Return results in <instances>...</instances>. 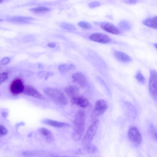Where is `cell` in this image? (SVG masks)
I'll use <instances>...</instances> for the list:
<instances>
[{
    "label": "cell",
    "instance_id": "cell-1",
    "mask_svg": "<svg viewBox=\"0 0 157 157\" xmlns=\"http://www.w3.org/2000/svg\"><path fill=\"white\" fill-rule=\"evenodd\" d=\"M44 92L59 104L66 105L68 103L67 99L64 94L59 89L53 88H46L44 89Z\"/></svg>",
    "mask_w": 157,
    "mask_h": 157
},
{
    "label": "cell",
    "instance_id": "cell-18",
    "mask_svg": "<svg viewBox=\"0 0 157 157\" xmlns=\"http://www.w3.org/2000/svg\"><path fill=\"white\" fill-rule=\"evenodd\" d=\"M83 150L88 153L93 154L97 151V148L95 145L90 143L84 146Z\"/></svg>",
    "mask_w": 157,
    "mask_h": 157
},
{
    "label": "cell",
    "instance_id": "cell-12",
    "mask_svg": "<svg viewBox=\"0 0 157 157\" xmlns=\"http://www.w3.org/2000/svg\"><path fill=\"white\" fill-rule=\"evenodd\" d=\"M100 26L104 30L113 34H117L120 32L118 28L110 23H102L101 24Z\"/></svg>",
    "mask_w": 157,
    "mask_h": 157
},
{
    "label": "cell",
    "instance_id": "cell-24",
    "mask_svg": "<svg viewBox=\"0 0 157 157\" xmlns=\"http://www.w3.org/2000/svg\"><path fill=\"white\" fill-rule=\"evenodd\" d=\"M61 26L63 28L69 30H75L76 29L74 25L67 23H63L61 25Z\"/></svg>",
    "mask_w": 157,
    "mask_h": 157
},
{
    "label": "cell",
    "instance_id": "cell-29",
    "mask_svg": "<svg viewBox=\"0 0 157 157\" xmlns=\"http://www.w3.org/2000/svg\"><path fill=\"white\" fill-rule=\"evenodd\" d=\"M8 132V131L6 128L3 125L1 124L0 126V136L6 135Z\"/></svg>",
    "mask_w": 157,
    "mask_h": 157
},
{
    "label": "cell",
    "instance_id": "cell-38",
    "mask_svg": "<svg viewBox=\"0 0 157 157\" xmlns=\"http://www.w3.org/2000/svg\"><path fill=\"white\" fill-rule=\"evenodd\" d=\"M153 19H155L157 22V16L154 17L153 18Z\"/></svg>",
    "mask_w": 157,
    "mask_h": 157
},
{
    "label": "cell",
    "instance_id": "cell-19",
    "mask_svg": "<svg viewBox=\"0 0 157 157\" xmlns=\"http://www.w3.org/2000/svg\"><path fill=\"white\" fill-rule=\"evenodd\" d=\"M75 66L73 64H62L58 67V70L59 71L62 72H68L74 69Z\"/></svg>",
    "mask_w": 157,
    "mask_h": 157
},
{
    "label": "cell",
    "instance_id": "cell-6",
    "mask_svg": "<svg viewBox=\"0 0 157 157\" xmlns=\"http://www.w3.org/2000/svg\"><path fill=\"white\" fill-rule=\"evenodd\" d=\"M108 108L107 102L103 99L98 100L96 102L92 115L94 117L99 116L103 114Z\"/></svg>",
    "mask_w": 157,
    "mask_h": 157
},
{
    "label": "cell",
    "instance_id": "cell-26",
    "mask_svg": "<svg viewBox=\"0 0 157 157\" xmlns=\"http://www.w3.org/2000/svg\"><path fill=\"white\" fill-rule=\"evenodd\" d=\"M78 25L83 28L89 29L92 28V26L89 23L84 21H81L78 23Z\"/></svg>",
    "mask_w": 157,
    "mask_h": 157
},
{
    "label": "cell",
    "instance_id": "cell-7",
    "mask_svg": "<svg viewBox=\"0 0 157 157\" xmlns=\"http://www.w3.org/2000/svg\"><path fill=\"white\" fill-rule=\"evenodd\" d=\"M128 136L129 139L136 144H140L142 141V137L139 130L136 127L130 128L128 132Z\"/></svg>",
    "mask_w": 157,
    "mask_h": 157
},
{
    "label": "cell",
    "instance_id": "cell-21",
    "mask_svg": "<svg viewBox=\"0 0 157 157\" xmlns=\"http://www.w3.org/2000/svg\"><path fill=\"white\" fill-rule=\"evenodd\" d=\"M39 152L35 151H26L23 152V155L24 156L26 157H40L41 154Z\"/></svg>",
    "mask_w": 157,
    "mask_h": 157
},
{
    "label": "cell",
    "instance_id": "cell-13",
    "mask_svg": "<svg viewBox=\"0 0 157 157\" xmlns=\"http://www.w3.org/2000/svg\"><path fill=\"white\" fill-rule=\"evenodd\" d=\"M42 123L45 124L58 128L68 127L70 125L67 123L49 119H44L42 121Z\"/></svg>",
    "mask_w": 157,
    "mask_h": 157
},
{
    "label": "cell",
    "instance_id": "cell-34",
    "mask_svg": "<svg viewBox=\"0 0 157 157\" xmlns=\"http://www.w3.org/2000/svg\"><path fill=\"white\" fill-rule=\"evenodd\" d=\"M47 45L50 48H55L56 46V44L54 43H48Z\"/></svg>",
    "mask_w": 157,
    "mask_h": 157
},
{
    "label": "cell",
    "instance_id": "cell-15",
    "mask_svg": "<svg viewBox=\"0 0 157 157\" xmlns=\"http://www.w3.org/2000/svg\"><path fill=\"white\" fill-rule=\"evenodd\" d=\"M114 55L118 59L123 62H128L132 60L131 57L128 55L121 52L115 51Z\"/></svg>",
    "mask_w": 157,
    "mask_h": 157
},
{
    "label": "cell",
    "instance_id": "cell-10",
    "mask_svg": "<svg viewBox=\"0 0 157 157\" xmlns=\"http://www.w3.org/2000/svg\"><path fill=\"white\" fill-rule=\"evenodd\" d=\"M73 81L82 87H85L87 84V79L85 76L81 72H77L72 76Z\"/></svg>",
    "mask_w": 157,
    "mask_h": 157
},
{
    "label": "cell",
    "instance_id": "cell-22",
    "mask_svg": "<svg viewBox=\"0 0 157 157\" xmlns=\"http://www.w3.org/2000/svg\"><path fill=\"white\" fill-rule=\"evenodd\" d=\"M29 18L28 17H15L10 19V20L17 22L19 23H25L29 20Z\"/></svg>",
    "mask_w": 157,
    "mask_h": 157
},
{
    "label": "cell",
    "instance_id": "cell-4",
    "mask_svg": "<svg viewBox=\"0 0 157 157\" xmlns=\"http://www.w3.org/2000/svg\"><path fill=\"white\" fill-rule=\"evenodd\" d=\"M149 88L151 96L157 100V71L154 69L150 70Z\"/></svg>",
    "mask_w": 157,
    "mask_h": 157
},
{
    "label": "cell",
    "instance_id": "cell-37",
    "mask_svg": "<svg viewBox=\"0 0 157 157\" xmlns=\"http://www.w3.org/2000/svg\"><path fill=\"white\" fill-rule=\"evenodd\" d=\"M38 67L39 68H42L43 67V66L40 63H39L38 64Z\"/></svg>",
    "mask_w": 157,
    "mask_h": 157
},
{
    "label": "cell",
    "instance_id": "cell-28",
    "mask_svg": "<svg viewBox=\"0 0 157 157\" xmlns=\"http://www.w3.org/2000/svg\"><path fill=\"white\" fill-rule=\"evenodd\" d=\"M150 131L151 135L157 141V131L152 125L150 126Z\"/></svg>",
    "mask_w": 157,
    "mask_h": 157
},
{
    "label": "cell",
    "instance_id": "cell-3",
    "mask_svg": "<svg viewBox=\"0 0 157 157\" xmlns=\"http://www.w3.org/2000/svg\"><path fill=\"white\" fill-rule=\"evenodd\" d=\"M99 123V120H96L89 126L82 140V143L83 146L91 143L96 133Z\"/></svg>",
    "mask_w": 157,
    "mask_h": 157
},
{
    "label": "cell",
    "instance_id": "cell-11",
    "mask_svg": "<svg viewBox=\"0 0 157 157\" xmlns=\"http://www.w3.org/2000/svg\"><path fill=\"white\" fill-rule=\"evenodd\" d=\"M71 102L72 105L82 108L87 107L89 104V101L86 98L78 96L71 98Z\"/></svg>",
    "mask_w": 157,
    "mask_h": 157
},
{
    "label": "cell",
    "instance_id": "cell-39",
    "mask_svg": "<svg viewBox=\"0 0 157 157\" xmlns=\"http://www.w3.org/2000/svg\"><path fill=\"white\" fill-rule=\"evenodd\" d=\"M155 48L157 49V43L155 44H154Z\"/></svg>",
    "mask_w": 157,
    "mask_h": 157
},
{
    "label": "cell",
    "instance_id": "cell-40",
    "mask_svg": "<svg viewBox=\"0 0 157 157\" xmlns=\"http://www.w3.org/2000/svg\"><path fill=\"white\" fill-rule=\"evenodd\" d=\"M3 1H1V0H0V3H1V2H2Z\"/></svg>",
    "mask_w": 157,
    "mask_h": 157
},
{
    "label": "cell",
    "instance_id": "cell-30",
    "mask_svg": "<svg viewBox=\"0 0 157 157\" xmlns=\"http://www.w3.org/2000/svg\"><path fill=\"white\" fill-rule=\"evenodd\" d=\"M8 77V74L6 72H3L0 74V83L3 82L7 79Z\"/></svg>",
    "mask_w": 157,
    "mask_h": 157
},
{
    "label": "cell",
    "instance_id": "cell-35",
    "mask_svg": "<svg viewBox=\"0 0 157 157\" xmlns=\"http://www.w3.org/2000/svg\"><path fill=\"white\" fill-rule=\"evenodd\" d=\"M7 113L6 112H3L2 113V116L4 118H6L7 117Z\"/></svg>",
    "mask_w": 157,
    "mask_h": 157
},
{
    "label": "cell",
    "instance_id": "cell-2",
    "mask_svg": "<svg viewBox=\"0 0 157 157\" xmlns=\"http://www.w3.org/2000/svg\"><path fill=\"white\" fill-rule=\"evenodd\" d=\"M85 113L82 110H79L76 113L74 123L75 126L73 132L76 134L82 135L84 129Z\"/></svg>",
    "mask_w": 157,
    "mask_h": 157
},
{
    "label": "cell",
    "instance_id": "cell-17",
    "mask_svg": "<svg viewBox=\"0 0 157 157\" xmlns=\"http://www.w3.org/2000/svg\"><path fill=\"white\" fill-rule=\"evenodd\" d=\"M143 23L144 25L147 26L157 29V22L153 18L146 19L144 21Z\"/></svg>",
    "mask_w": 157,
    "mask_h": 157
},
{
    "label": "cell",
    "instance_id": "cell-5",
    "mask_svg": "<svg viewBox=\"0 0 157 157\" xmlns=\"http://www.w3.org/2000/svg\"><path fill=\"white\" fill-rule=\"evenodd\" d=\"M24 87L22 80L20 78H16L11 83L10 90L12 94L16 95L23 92Z\"/></svg>",
    "mask_w": 157,
    "mask_h": 157
},
{
    "label": "cell",
    "instance_id": "cell-36",
    "mask_svg": "<svg viewBox=\"0 0 157 157\" xmlns=\"http://www.w3.org/2000/svg\"><path fill=\"white\" fill-rule=\"evenodd\" d=\"M54 157H77L75 156H55Z\"/></svg>",
    "mask_w": 157,
    "mask_h": 157
},
{
    "label": "cell",
    "instance_id": "cell-14",
    "mask_svg": "<svg viewBox=\"0 0 157 157\" xmlns=\"http://www.w3.org/2000/svg\"><path fill=\"white\" fill-rule=\"evenodd\" d=\"M65 91L69 97L72 98L78 96L79 89L75 86L71 85L65 88Z\"/></svg>",
    "mask_w": 157,
    "mask_h": 157
},
{
    "label": "cell",
    "instance_id": "cell-8",
    "mask_svg": "<svg viewBox=\"0 0 157 157\" xmlns=\"http://www.w3.org/2000/svg\"><path fill=\"white\" fill-rule=\"evenodd\" d=\"M24 94L36 98L38 99L44 100V98L35 88L31 85L25 86L23 92Z\"/></svg>",
    "mask_w": 157,
    "mask_h": 157
},
{
    "label": "cell",
    "instance_id": "cell-23",
    "mask_svg": "<svg viewBox=\"0 0 157 157\" xmlns=\"http://www.w3.org/2000/svg\"><path fill=\"white\" fill-rule=\"evenodd\" d=\"M30 10L33 12L38 13L48 11L50 10V9L47 7L40 6L31 8Z\"/></svg>",
    "mask_w": 157,
    "mask_h": 157
},
{
    "label": "cell",
    "instance_id": "cell-31",
    "mask_svg": "<svg viewBox=\"0 0 157 157\" xmlns=\"http://www.w3.org/2000/svg\"><path fill=\"white\" fill-rule=\"evenodd\" d=\"M100 3L97 1H94L91 2L89 4V6L90 8H94L98 7L100 6Z\"/></svg>",
    "mask_w": 157,
    "mask_h": 157
},
{
    "label": "cell",
    "instance_id": "cell-20",
    "mask_svg": "<svg viewBox=\"0 0 157 157\" xmlns=\"http://www.w3.org/2000/svg\"><path fill=\"white\" fill-rule=\"evenodd\" d=\"M119 27L122 29L125 30H128L131 29L130 23L126 21H122L119 23Z\"/></svg>",
    "mask_w": 157,
    "mask_h": 157
},
{
    "label": "cell",
    "instance_id": "cell-33",
    "mask_svg": "<svg viewBox=\"0 0 157 157\" xmlns=\"http://www.w3.org/2000/svg\"><path fill=\"white\" fill-rule=\"evenodd\" d=\"M137 1L136 0H125L124 2L128 4H133L136 3Z\"/></svg>",
    "mask_w": 157,
    "mask_h": 157
},
{
    "label": "cell",
    "instance_id": "cell-16",
    "mask_svg": "<svg viewBox=\"0 0 157 157\" xmlns=\"http://www.w3.org/2000/svg\"><path fill=\"white\" fill-rule=\"evenodd\" d=\"M40 132L48 142H51L54 140L52 132L49 130L45 128H41L39 130Z\"/></svg>",
    "mask_w": 157,
    "mask_h": 157
},
{
    "label": "cell",
    "instance_id": "cell-25",
    "mask_svg": "<svg viewBox=\"0 0 157 157\" xmlns=\"http://www.w3.org/2000/svg\"><path fill=\"white\" fill-rule=\"evenodd\" d=\"M136 78L137 80L140 83L144 84L146 82L145 78L140 71H138L136 75Z\"/></svg>",
    "mask_w": 157,
    "mask_h": 157
},
{
    "label": "cell",
    "instance_id": "cell-27",
    "mask_svg": "<svg viewBox=\"0 0 157 157\" xmlns=\"http://www.w3.org/2000/svg\"><path fill=\"white\" fill-rule=\"evenodd\" d=\"M53 75L51 72H45L44 71H40L38 73V75L41 77H44L45 79H47L49 77Z\"/></svg>",
    "mask_w": 157,
    "mask_h": 157
},
{
    "label": "cell",
    "instance_id": "cell-9",
    "mask_svg": "<svg viewBox=\"0 0 157 157\" xmlns=\"http://www.w3.org/2000/svg\"><path fill=\"white\" fill-rule=\"evenodd\" d=\"M89 38L94 41L102 44H106L111 41L110 38L108 36L100 33H95L91 34Z\"/></svg>",
    "mask_w": 157,
    "mask_h": 157
},
{
    "label": "cell",
    "instance_id": "cell-32",
    "mask_svg": "<svg viewBox=\"0 0 157 157\" xmlns=\"http://www.w3.org/2000/svg\"><path fill=\"white\" fill-rule=\"evenodd\" d=\"M10 61V59L7 57H5L2 59L0 63L2 65H5L7 64Z\"/></svg>",
    "mask_w": 157,
    "mask_h": 157
}]
</instances>
